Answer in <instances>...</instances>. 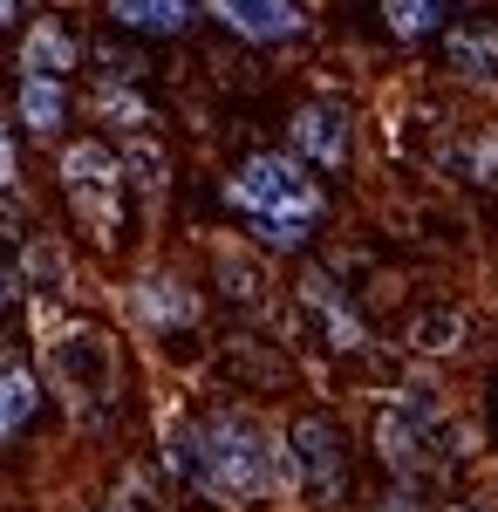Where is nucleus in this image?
Here are the masks:
<instances>
[{"mask_svg":"<svg viewBox=\"0 0 498 512\" xmlns=\"http://www.w3.org/2000/svg\"><path fill=\"white\" fill-rule=\"evenodd\" d=\"M178 472L192 478L198 492L226 499V506H260L287 485V451L273 444V431L253 410H205L192 431L178 437Z\"/></svg>","mask_w":498,"mask_h":512,"instance_id":"1","label":"nucleus"},{"mask_svg":"<svg viewBox=\"0 0 498 512\" xmlns=\"http://www.w3.org/2000/svg\"><path fill=\"white\" fill-rule=\"evenodd\" d=\"M219 192H226V205L246 219V233H253L260 253H307L314 226L328 219L321 178H314L301 158H287V151H246Z\"/></svg>","mask_w":498,"mask_h":512,"instance_id":"2","label":"nucleus"},{"mask_svg":"<svg viewBox=\"0 0 498 512\" xmlns=\"http://www.w3.org/2000/svg\"><path fill=\"white\" fill-rule=\"evenodd\" d=\"M55 185L69 198L76 226L89 233L96 253H116L123 246V226H130V171H123V151L110 137H69L62 158H55Z\"/></svg>","mask_w":498,"mask_h":512,"instance_id":"3","label":"nucleus"},{"mask_svg":"<svg viewBox=\"0 0 498 512\" xmlns=\"http://www.w3.org/2000/svg\"><path fill=\"white\" fill-rule=\"evenodd\" d=\"M287 465L301 478V492L314 506H342L348 492V437L328 410H301L287 424Z\"/></svg>","mask_w":498,"mask_h":512,"instance_id":"4","label":"nucleus"},{"mask_svg":"<svg viewBox=\"0 0 498 512\" xmlns=\"http://www.w3.org/2000/svg\"><path fill=\"white\" fill-rule=\"evenodd\" d=\"M41 362L62 376V390H69V396H103V403H110V390H116V349H110L103 328L69 321L55 342H41Z\"/></svg>","mask_w":498,"mask_h":512,"instance_id":"5","label":"nucleus"},{"mask_svg":"<svg viewBox=\"0 0 498 512\" xmlns=\"http://www.w3.org/2000/svg\"><path fill=\"white\" fill-rule=\"evenodd\" d=\"M287 158H301L307 171H348L355 158V117L328 96H307L287 117Z\"/></svg>","mask_w":498,"mask_h":512,"instance_id":"6","label":"nucleus"},{"mask_svg":"<svg viewBox=\"0 0 498 512\" xmlns=\"http://www.w3.org/2000/svg\"><path fill=\"white\" fill-rule=\"evenodd\" d=\"M123 301H130V321L144 335H178V328H198V315H205V294L171 267H144L123 287Z\"/></svg>","mask_w":498,"mask_h":512,"instance_id":"7","label":"nucleus"},{"mask_svg":"<svg viewBox=\"0 0 498 512\" xmlns=\"http://www.w3.org/2000/svg\"><path fill=\"white\" fill-rule=\"evenodd\" d=\"M198 7H205V21H219L246 48H287V41L307 35L301 0H198Z\"/></svg>","mask_w":498,"mask_h":512,"instance_id":"8","label":"nucleus"},{"mask_svg":"<svg viewBox=\"0 0 498 512\" xmlns=\"http://www.w3.org/2000/svg\"><path fill=\"white\" fill-rule=\"evenodd\" d=\"M444 69L471 89H498V21L492 14H464L444 28Z\"/></svg>","mask_w":498,"mask_h":512,"instance_id":"9","label":"nucleus"},{"mask_svg":"<svg viewBox=\"0 0 498 512\" xmlns=\"http://www.w3.org/2000/svg\"><path fill=\"white\" fill-rule=\"evenodd\" d=\"M103 14H110L116 35H130V41H178L205 21L198 0H103Z\"/></svg>","mask_w":498,"mask_h":512,"instance_id":"10","label":"nucleus"},{"mask_svg":"<svg viewBox=\"0 0 498 512\" xmlns=\"http://www.w3.org/2000/svg\"><path fill=\"white\" fill-rule=\"evenodd\" d=\"M76 69H82L76 28H69L62 14H35V21L21 28V76H55V82H69Z\"/></svg>","mask_w":498,"mask_h":512,"instance_id":"11","label":"nucleus"},{"mask_svg":"<svg viewBox=\"0 0 498 512\" xmlns=\"http://www.w3.org/2000/svg\"><path fill=\"white\" fill-rule=\"evenodd\" d=\"M41 403H48V390H41L35 362L21 349H0V451L41 417Z\"/></svg>","mask_w":498,"mask_h":512,"instance_id":"12","label":"nucleus"},{"mask_svg":"<svg viewBox=\"0 0 498 512\" xmlns=\"http://www.w3.org/2000/svg\"><path fill=\"white\" fill-rule=\"evenodd\" d=\"M69 110H76L69 82H55V76H21L14 82V123H21L35 144H55V137L69 130Z\"/></svg>","mask_w":498,"mask_h":512,"instance_id":"13","label":"nucleus"},{"mask_svg":"<svg viewBox=\"0 0 498 512\" xmlns=\"http://www.w3.org/2000/svg\"><path fill=\"white\" fill-rule=\"evenodd\" d=\"M301 308L321 321L328 335H335V349H369V328L355 321V308L342 301V287H335L328 274H307L301 280Z\"/></svg>","mask_w":498,"mask_h":512,"instance_id":"14","label":"nucleus"},{"mask_svg":"<svg viewBox=\"0 0 498 512\" xmlns=\"http://www.w3.org/2000/svg\"><path fill=\"white\" fill-rule=\"evenodd\" d=\"M116 151H123V171H130V192H144V212L157 219L164 198H171V158H164V144L144 130V137H123Z\"/></svg>","mask_w":498,"mask_h":512,"instance_id":"15","label":"nucleus"},{"mask_svg":"<svg viewBox=\"0 0 498 512\" xmlns=\"http://www.w3.org/2000/svg\"><path fill=\"white\" fill-rule=\"evenodd\" d=\"M89 110L110 123L116 137H144V130L157 123V110L144 103V89H137V82H96V89H89Z\"/></svg>","mask_w":498,"mask_h":512,"instance_id":"16","label":"nucleus"},{"mask_svg":"<svg viewBox=\"0 0 498 512\" xmlns=\"http://www.w3.org/2000/svg\"><path fill=\"white\" fill-rule=\"evenodd\" d=\"M376 14H383V35L403 41V48H417V41L451 28V0H383Z\"/></svg>","mask_w":498,"mask_h":512,"instance_id":"17","label":"nucleus"},{"mask_svg":"<svg viewBox=\"0 0 498 512\" xmlns=\"http://www.w3.org/2000/svg\"><path fill=\"white\" fill-rule=\"evenodd\" d=\"M28 287H41V294H69V253H62L48 233L28 239Z\"/></svg>","mask_w":498,"mask_h":512,"instance_id":"18","label":"nucleus"},{"mask_svg":"<svg viewBox=\"0 0 498 512\" xmlns=\"http://www.w3.org/2000/svg\"><path fill=\"white\" fill-rule=\"evenodd\" d=\"M458 335H464L458 308H437V315L410 321V349H423V355H451V349H458Z\"/></svg>","mask_w":498,"mask_h":512,"instance_id":"19","label":"nucleus"},{"mask_svg":"<svg viewBox=\"0 0 498 512\" xmlns=\"http://www.w3.org/2000/svg\"><path fill=\"white\" fill-rule=\"evenodd\" d=\"M21 185V144H14V117L0 110V192Z\"/></svg>","mask_w":498,"mask_h":512,"instance_id":"20","label":"nucleus"},{"mask_svg":"<svg viewBox=\"0 0 498 512\" xmlns=\"http://www.w3.org/2000/svg\"><path fill=\"white\" fill-rule=\"evenodd\" d=\"M471 178H498V130L471 137Z\"/></svg>","mask_w":498,"mask_h":512,"instance_id":"21","label":"nucleus"},{"mask_svg":"<svg viewBox=\"0 0 498 512\" xmlns=\"http://www.w3.org/2000/svg\"><path fill=\"white\" fill-rule=\"evenodd\" d=\"M28 21H35L28 0H0V35H7V28H28Z\"/></svg>","mask_w":498,"mask_h":512,"instance_id":"22","label":"nucleus"},{"mask_svg":"<svg viewBox=\"0 0 498 512\" xmlns=\"http://www.w3.org/2000/svg\"><path fill=\"white\" fill-rule=\"evenodd\" d=\"M21 287H28V280L14 274V267H0V315H7V308H14V301H21Z\"/></svg>","mask_w":498,"mask_h":512,"instance_id":"23","label":"nucleus"},{"mask_svg":"<svg viewBox=\"0 0 498 512\" xmlns=\"http://www.w3.org/2000/svg\"><path fill=\"white\" fill-rule=\"evenodd\" d=\"M492 437H498V376H492Z\"/></svg>","mask_w":498,"mask_h":512,"instance_id":"24","label":"nucleus"}]
</instances>
